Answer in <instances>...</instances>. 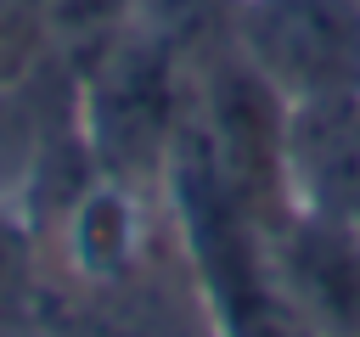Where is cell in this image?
<instances>
[{"label": "cell", "instance_id": "cell-1", "mask_svg": "<svg viewBox=\"0 0 360 337\" xmlns=\"http://www.w3.org/2000/svg\"><path fill=\"white\" fill-rule=\"evenodd\" d=\"M231 28L281 101L360 90V0H236Z\"/></svg>", "mask_w": 360, "mask_h": 337}, {"label": "cell", "instance_id": "cell-2", "mask_svg": "<svg viewBox=\"0 0 360 337\" xmlns=\"http://www.w3.org/2000/svg\"><path fill=\"white\" fill-rule=\"evenodd\" d=\"M281 174L304 219L360 230V90L287 101Z\"/></svg>", "mask_w": 360, "mask_h": 337}, {"label": "cell", "instance_id": "cell-3", "mask_svg": "<svg viewBox=\"0 0 360 337\" xmlns=\"http://www.w3.org/2000/svg\"><path fill=\"white\" fill-rule=\"evenodd\" d=\"M96 140L107 152V163L135 168L152 163L163 152L169 135V56L152 39H129L101 62L96 79Z\"/></svg>", "mask_w": 360, "mask_h": 337}, {"label": "cell", "instance_id": "cell-4", "mask_svg": "<svg viewBox=\"0 0 360 337\" xmlns=\"http://www.w3.org/2000/svg\"><path fill=\"white\" fill-rule=\"evenodd\" d=\"M45 39V0H0V90L28 73Z\"/></svg>", "mask_w": 360, "mask_h": 337}]
</instances>
